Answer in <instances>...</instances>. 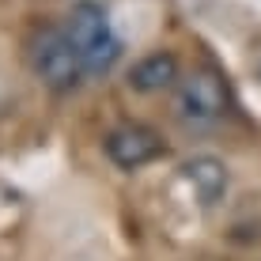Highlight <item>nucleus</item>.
Returning a JSON list of instances; mask_svg holds the SVG:
<instances>
[{"instance_id": "nucleus-1", "label": "nucleus", "mask_w": 261, "mask_h": 261, "mask_svg": "<svg viewBox=\"0 0 261 261\" xmlns=\"http://www.w3.org/2000/svg\"><path fill=\"white\" fill-rule=\"evenodd\" d=\"M65 31L80 53V61H84L87 80L110 76L114 65L121 61V38L114 34L106 8L98 0H76L65 15Z\"/></svg>"}, {"instance_id": "nucleus-6", "label": "nucleus", "mask_w": 261, "mask_h": 261, "mask_svg": "<svg viewBox=\"0 0 261 261\" xmlns=\"http://www.w3.org/2000/svg\"><path fill=\"white\" fill-rule=\"evenodd\" d=\"M182 178H186V186L197 193V201H201L204 208L220 204L223 193H227V167H223L216 155H193V159H186V163H182Z\"/></svg>"}, {"instance_id": "nucleus-5", "label": "nucleus", "mask_w": 261, "mask_h": 261, "mask_svg": "<svg viewBox=\"0 0 261 261\" xmlns=\"http://www.w3.org/2000/svg\"><path fill=\"white\" fill-rule=\"evenodd\" d=\"M178 80H182V65H178V57L170 49L140 57L129 72V87L137 95H163L170 87H178Z\"/></svg>"}, {"instance_id": "nucleus-4", "label": "nucleus", "mask_w": 261, "mask_h": 261, "mask_svg": "<svg viewBox=\"0 0 261 261\" xmlns=\"http://www.w3.org/2000/svg\"><path fill=\"white\" fill-rule=\"evenodd\" d=\"M102 151L118 170H140L148 163H155L159 155H167V144L151 125H140V121H125L118 129L106 133L102 140Z\"/></svg>"}, {"instance_id": "nucleus-2", "label": "nucleus", "mask_w": 261, "mask_h": 261, "mask_svg": "<svg viewBox=\"0 0 261 261\" xmlns=\"http://www.w3.org/2000/svg\"><path fill=\"white\" fill-rule=\"evenodd\" d=\"M31 68L49 91L72 95L87 80L84 61H80L76 46H72L65 27H38L31 38Z\"/></svg>"}, {"instance_id": "nucleus-3", "label": "nucleus", "mask_w": 261, "mask_h": 261, "mask_svg": "<svg viewBox=\"0 0 261 261\" xmlns=\"http://www.w3.org/2000/svg\"><path fill=\"white\" fill-rule=\"evenodd\" d=\"M174 110L193 129H212L216 121H223V114H227V84H223V76L212 68H197L190 76H182L178 80Z\"/></svg>"}]
</instances>
